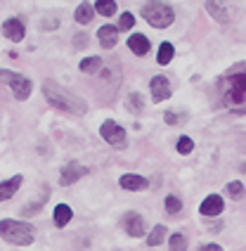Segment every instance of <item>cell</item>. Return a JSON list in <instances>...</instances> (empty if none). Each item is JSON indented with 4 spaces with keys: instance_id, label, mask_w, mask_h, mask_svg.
<instances>
[{
    "instance_id": "cell-22",
    "label": "cell",
    "mask_w": 246,
    "mask_h": 251,
    "mask_svg": "<svg viewBox=\"0 0 246 251\" xmlns=\"http://www.w3.org/2000/svg\"><path fill=\"white\" fill-rule=\"evenodd\" d=\"M78 67H81V71H85V74H95V71L102 67V59H99V57H88V59H83Z\"/></svg>"
},
{
    "instance_id": "cell-10",
    "label": "cell",
    "mask_w": 246,
    "mask_h": 251,
    "mask_svg": "<svg viewBox=\"0 0 246 251\" xmlns=\"http://www.w3.org/2000/svg\"><path fill=\"white\" fill-rule=\"evenodd\" d=\"M2 33L10 38V41L19 43L22 38H24V33H26V28H24V24L17 19V17H12V19H7L5 24H2Z\"/></svg>"
},
{
    "instance_id": "cell-2",
    "label": "cell",
    "mask_w": 246,
    "mask_h": 251,
    "mask_svg": "<svg viewBox=\"0 0 246 251\" xmlns=\"http://www.w3.org/2000/svg\"><path fill=\"white\" fill-rule=\"evenodd\" d=\"M222 104L234 114H246V71L227 76L220 83Z\"/></svg>"
},
{
    "instance_id": "cell-26",
    "label": "cell",
    "mask_w": 246,
    "mask_h": 251,
    "mask_svg": "<svg viewBox=\"0 0 246 251\" xmlns=\"http://www.w3.org/2000/svg\"><path fill=\"white\" fill-rule=\"evenodd\" d=\"M128 107H130V112H133V114H140L142 109H145V104H142V98H140L137 93H133V95L128 98Z\"/></svg>"
},
{
    "instance_id": "cell-31",
    "label": "cell",
    "mask_w": 246,
    "mask_h": 251,
    "mask_svg": "<svg viewBox=\"0 0 246 251\" xmlns=\"http://www.w3.org/2000/svg\"><path fill=\"white\" fill-rule=\"evenodd\" d=\"M220 227H222L220 223H208V230H211V232H220Z\"/></svg>"
},
{
    "instance_id": "cell-13",
    "label": "cell",
    "mask_w": 246,
    "mask_h": 251,
    "mask_svg": "<svg viewBox=\"0 0 246 251\" xmlns=\"http://www.w3.org/2000/svg\"><path fill=\"white\" fill-rule=\"evenodd\" d=\"M119 185H121L123 190H128V192H137V190H145L147 187V180L142 176H135V173H125V176H121Z\"/></svg>"
},
{
    "instance_id": "cell-20",
    "label": "cell",
    "mask_w": 246,
    "mask_h": 251,
    "mask_svg": "<svg viewBox=\"0 0 246 251\" xmlns=\"http://www.w3.org/2000/svg\"><path fill=\"white\" fill-rule=\"evenodd\" d=\"M95 12H99L102 17H111V14H116V2L114 0H97Z\"/></svg>"
},
{
    "instance_id": "cell-25",
    "label": "cell",
    "mask_w": 246,
    "mask_h": 251,
    "mask_svg": "<svg viewBox=\"0 0 246 251\" xmlns=\"http://www.w3.org/2000/svg\"><path fill=\"white\" fill-rule=\"evenodd\" d=\"M187 249V237L185 235H173L171 237V251H185Z\"/></svg>"
},
{
    "instance_id": "cell-5",
    "label": "cell",
    "mask_w": 246,
    "mask_h": 251,
    "mask_svg": "<svg viewBox=\"0 0 246 251\" xmlns=\"http://www.w3.org/2000/svg\"><path fill=\"white\" fill-rule=\"evenodd\" d=\"M0 81L12 88L14 98L19 100V102H24V100L31 95V81H28V78H24L22 74H17V71L0 69Z\"/></svg>"
},
{
    "instance_id": "cell-8",
    "label": "cell",
    "mask_w": 246,
    "mask_h": 251,
    "mask_svg": "<svg viewBox=\"0 0 246 251\" xmlns=\"http://www.w3.org/2000/svg\"><path fill=\"white\" fill-rule=\"evenodd\" d=\"M83 176H85V166H81L78 161H71L67 166L62 168V176H59V185H74L76 180H81Z\"/></svg>"
},
{
    "instance_id": "cell-27",
    "label": "cell",
    "mask_w": 246,
    "mask_h": 251,
    "mask_svg": "<svg viewBox=\"0 0 246 251\" xmlns=\"http://www.w3.org/2000/svg\"><path fill=\"white\" fill-rule=\"evenodd\" d=\"M133 24H135V17L130 12H123L121 19H119V26L116 28H123V31H128V28H133Z\"/></svg>"
},
{
    "instance_id": "cell-29",
    "label": "cell",
    "mask_w": 246,
    "mask_h": 251,
    "mask_svg": "<svg viewBox=\"0 0 246 251\" xmlns=\"http://www.w3.org/2000/svg\"><path fill=\"white\" fill-rule=\"evenodd\" d=\"M164 121H166L168 126H175L180 119H178V114H175V112H166V114H164Z\"/></svg>"
},
{
    "instance_id": "cell-23",
    "label": "cell",
    "mask_w": 246,
    "mask_h": 251,
    "mask_svg": "<svg viewBox=\"0 0 246 251\" xmlns=\"http://www.w3.org/2000/svg\"><path fill=\"white\" fill-rule=\"evenodd\" d=\"M225 192H227L230 199H242V197H244V185H242V182H227Z\"/></svg>"
},
{
    "instance_id": "cell-7",
    "label": "cell",
    "mask_w": 246,
    "mask_h": 251,
    "mask_svg": "<svg viewBox=\"0 0 246 251\" xmlns=\"http://www.w3.org/2000/svg\"><path fill=\"white\" fill-rule=\"evenodd\" d=\"M123 230L130 235V237H142L145 235V218L137 213V211H128L123 216Z\"/></svg>"
},
{
    "instance_id": "cell-32",
    "label": "cell",
    "mask_w": 246,
    "mask_h": 251,
    "mask_svg": "<svg viewBox=\"0 0 246 251\" xmlns=\"http://www.w3.org/2000/svg\"><path fill=\"white\" fill-rule=\"evenodd\" d=\"M83 43H85V38H83V36H76V48H81Z\"/></svg>"
},
{
    "instance_id": "cell-21",
    "label": "cell",
    "mask_w": 246,
    "mask_h": 251,
    "mask_svg": "<svg viewBox=\"0 0 246 251\" xmlns=\"http://www.w3.org/2000/svg\"><path fill=\"white\" fill-rule=\"evenodd\" d=\"M166 232H168V230H166V225H156V227L149 232V237H147V244H149V247L161 244V242L166 239Z\"/></svg>"
},
{
    "instance_id": "cell-11",
    "label": "cell",
    "mask_w": 246,
    "mask_h": 251,
    "mask_svg": "<svg viewBox=\"0 0 246 251\" xmlns=\"http://www.w3.org/2000/svg\"><path fill=\"white\" fill-rule=\"evenodd\" d=\"M222 197L218 195H211V197H206L204 201H201V213H204L206 218H211V216H220V211H222Z\"/></svg>"
},
{
    "instance_id": "cell-4",
    "label": "cell",
    "mask_w": 246,
    "mask_h": 251,
    "mask_svg": "<svg viewBox=\"0 0 246 251\" xmlns=\"http://www.w3.org/2000/svg\"><path fill=\"white\" fill-rule=\"evenodd\" d=\"M142 17L149 22L154 28H166L173 24L175 14H173V7L166 5V2H147L142 5Z\"/></svg>"
},
{
    "instance_id": "cell-16",
    "label": "cell",
    "mask_w": 246,
    "mask_h": 251,
    "mask_svg": "<svg viewBox=\"0 0 246 251\" xmlns=\"http://www.w3.org/2000/svg\"><path fill=\"white\" fill-rule=\"evenodd\" d=\"M71 218H74V211H71V206H67V204H59V206L55 209V225H57V227H64Z\"/></svg>"
},
{
    "instance_id": "cell-1",
    "label": "cell",
    "mask_w": 246,
    "mask_h": 251,
    "mask_svg": "<svg viewBox=\"0 0 246 251\" xmlns=\"http://www.w3.org/2000/svg\"><path fill=\"white\" fill-rule=\"evenodd\" d=\"M43 95H45V100H48L55 109H59V112H67V114H85L88 112V104H85L81 98H76L67 88L57 85L55 81H45V83H43Z\"/></svg>"
},
{
    "instance_id": "cell-17",
    "label": "cell",
    "mask_w": 246,
    "mask_h": 251,
    "mask_svg": "<svg viewBox=\"0 0 246 251\" xmlns=\"http://www.w3.org/2000/svg\"><path fill=\"white\" fill-rule=\"evenodd\" d=\"M206 10H208V14H211L213 19H218V22H222V24H227V22H230V14H227V10H225L222 5H216V2H206Z\"/></svg>"
},
{
    "instance_id": "cell-6",
    "label": "cell",
    "mask_w": 246,
    "mask_h": 251,
    "mask_svg": "<svg viewBox=\"0 0 246 251\" xmlns=\"http://www.w3.org/2000/svg\"><path fill=\"white\" fill-rule=\"evenodd\" d=\"M99 135L109 142L111 147H125V130H123L121 126L116 124V121H111V119H107L104 124H102V128H99Z\"/></svg>"
},
{
    "instance_id": "cell-9",
    "label": "cell",
    "mask_w": 246,
    "mask_h": 251,
    "mask_svg": "<svg viewBox=\"0 0 246 251\" xmlns=\"http://www.w3.org/2000/svg\"><path fill=\"white\" fill-rule=\"evenodd\" d=\"M149 90H151L154 102H164V100L171 98V83H168L166 76H154L149 83Z\"/></svg>"
},
{
    "instance_id": "cell-24",
    "label": "cell",
    "mask_w": 246,
    "mask_h": 251,
    "mask_svg": "<svg viewBox=\"0 0 246 251\" xmlns=\"http://www.w3.org/2000/svg\"><path fill=\"white\" fill-rule=\"evenodd\" d=\"M166 211H168V213H173V216H175V213H178V211H182V201H180L178 197L168 195V197H166Z\"/></svg>"
},
{
    "instance_id": "cell-12",
    "label": "cell",
    "mask_w": 246,
    "mask_h": 251,
    "mask_svg": "<svg viewBox=\"0 0 246 251\" xmlns=\"http://www.w3.org/2000/svg\"><path fill=\"white\" fill-rule=\"evenodd\" d=\"M97 38H99V45H102V48H107V50H109V48H114L116 41H119V28L104 24V26L97 31Z\"/></svg>"
},
{
    "instance_id": "cell-28",
    "label": "cell",
    "mask_w": 246,
    "mask_h": 251,
    "mask_svg": "<svg viewBox=\"0 0 246 251\" xmlns=\"http://www.w3.org/2000/svg\"><path fill=\"white\" fill-rule=\"evenodd\" d=\"M192 150H194V142H192V138H180L178 140V152L180 154H192Z\"/></svg>"
},
{
    "instance_id": "cell-14",
    "label": "cell",
    "mask_w": 246,
    "mask_h": 251,
    "mask_svg": "<svg viewBox=\"0 0 246 251\" xmlns=\"http://www.w3.org/2000/svg\"><path fill=\"white\" fill-rule=\"evenodd\" d=\"M128 48H130L137 57H145L149 52V38L142 36V33H133V36L128 38Z\"/></svg>"
},
{
    "instance_id": "cell-18",
    "label": "cell",
    "mask_w": 246,
    "mask_h": 251,
    "mask_svg": "<svg viewBox=\"0 0 246 251\" xmlns=\"http://www.w3.org/2000/svg\"><path fill=\"white\" fill-rule=\"evenodd\" d=\"M93 14H95V7H90V5H78L76 7V22L78 24H90L93 22Z\"/></svg>"
},
{
    "instance_id": "cell-15",
    "label": "cell",
    "mask_w": 246,
    "mask_h": 251,
    "mask_svg": "<svg viewBox=\"0 0 246 251\" xmlns=\"http://www.w3.org/2000/svg\"><path fill=\"white\" fill-rule=\"evenodd\" d=\"M19 185H22V176H12L10 180L0 182V201H5V199L14 197V192L19 190Z\"/></svg>"
},
{
    "instance_id": "cell-19",
    "label": "cell",
    "mask_w": 246,
    "mask_h": 251,
    "mask_svg": "<svg viewBox=\"0 0 246 251\" xmlns=\"http://www.w3.org/2000/svg\"><path fill=\"white\" fill-rule=\"evenodd\" d=\"M175 55V48L171 45V43H161V48H159V55H156V62L159 64H168L171 59Z\"/></svg>"
},
{
    "instance_id": "cell-30",
    "label": "cell",
    "mask_w": 246,
    "mask_h": 251,
    "mask_svg": "<svg viewBox=\"0 0 246 251\" xmlns=\"http://www.w3.org/2000/svg\"><path fill=\"white\" fill-rule=\"evenodd\" d=\"M199 251H222V247H218V244H206V247H201Z\"/></svg>"
},
{
    "instance_id": "cell-3",
    "label": "cell",
    "mask_w": 246,
    "mask_h": 251,
    "mask_svg": "<svg viewBox=\"0 0 246 251\" xmlns=\"http://www.w3.org/2000/svg\"><path fill=\"white\" fill-rule=\"evenodd\" d=\"M0 237L14 247H28V244H33V227L22 221L5 218V221H0Z\"/></svg>"
}]
</instances>
